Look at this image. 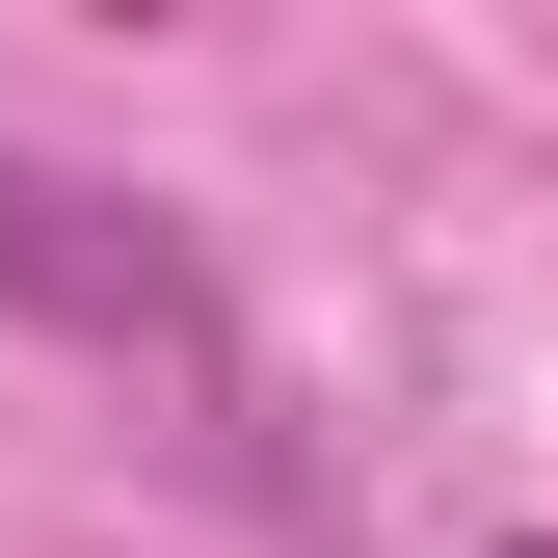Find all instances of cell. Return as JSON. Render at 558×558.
I'll return each instance as SVG.
<instances>
[{"mask_svg": "<svg viewBox=\"0 0 558 558\" xmlns=\"http://www.w3.org/2000/svg\"><path fill=\"white\" fill-rule=\"evenodd\" d=\"M0 293L81 319V345H160V373H240L214 293H186V240H160V214H107V186H53V160H0Z\"/></svg>", "mask_w": 558, "mask_h": 558, "instance_id": "cell-1", "label": "cell"}]
</instances>
